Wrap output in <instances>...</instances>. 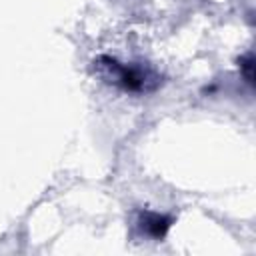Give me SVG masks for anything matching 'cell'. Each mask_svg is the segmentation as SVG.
<instances>
[{
  "mask_svg": "<svg viewBox=\"0 0 256 256\" xmlns=\"http://www.w3.org/2000/svg\"><path fill=\"white\" fill-rule=\"evenodd\" d=\"M94 64H96V70L100 72V76L106 82L120 88L122 92L146 94V92H154L160 84V76L146 66L124 64L110 56H100Z\"/></svg>",
  "mask_w": 256,
  "mask_h": 256,
  "instance_id": "6da1fadb",
  "label": "cell"
},
{
  "mask_svg": "<svg viewBox=\"0 0 256 256\" xmlns=\"http://www.w3.org/2000/svg\"><path fill=\"white\" fill-rule=\"evenodd\" d=\"M172 226V218L170 216H164V214H158V212H140L138 216V228L142 234H146L148 238H154V240H160L166 236L168 228Z\"/></svg>",
  "mask_w": 256,
  "mask_h": 256,
  "instance_id": "7a4b0ae2",
  "label": "cell"
},
{
  "mask_svg": "<svg viewBox=\"0 0 256 256\" xmlns=\"http://www.w3.org/2000/svg\"><path fill=\"white\" fill-rule=\"evenodd\" d=\"M240 68H242L246 80L252 84V78H254V74H252V68H254V64H252V54H246V58L240 60Z\"/></svg>",
  "mask_w": 256,
  "mask_h": 256,
  "instance_id": "3957f363",
  "label": "cell"
}]
</instances>
